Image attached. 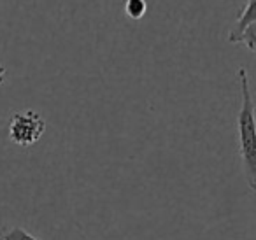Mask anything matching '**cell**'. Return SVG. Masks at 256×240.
Returning a JSON list of instances; mask_svg holds the SVG:
<instances>
[{
    "mask_svg": "<svg viewBox=\"0 0 256 240\" xmlns=\"http://www.w3.org/2000/svg\"><path fill=\"white\" fill-rule=\"evenodd\" d=\"M238 84H240V110L237 116L238 132V152L242 162V174L249 190L256 191V126H254V102L249 84V76L244 67L237 70Z\"/></svg>",
    "mask_w": 256,
    "mask_h": 240,
    "instance_id": "1",
    "label": "cell"
},
{
    "mask_svg": "<svg viewBox=\"0 0 256 240\" xmlns=\"http://www.w3.org/2000/svg\"><path fill=\"white\" fill-rule=\"evenodd\" d=\"M9 138L20 148H30L37 144L46 132V121L36 110L14 112L9 121Z\"/></svg>",
    "mask_w": 256,
    "mask_h": 240,
    "instance_id": "2",
    "label": "cell"
},
{
    "mask_svg": "<svg viewBox=\"0 0 256 240\" xmlns=\"http://www.w3.org/2000/svg\"><path fill=\"white\" fill-rule=\"evenodd\" d=\"M251 25H256V0H248L240 12H238L237 20H235L234 26L228 32V42L238 44L240 37Z\"/></svg>",
    "mask_w": 256,
    "mask_h": 240,
    "instance_id": "3",
    "label": "cell"
},
{
    "mask_svg": "<svg viewBox=\"0 0 256 240\" xmlns=\"http://www.w3.org/2000/svg\"><path fill=\"white\" fill-rule=\"evenodd\" d=\"M0 240H39L20 226H0Z\"/></svg>",
    "mask_w": 256,
    "mask_h": 240,
    "instance_id": "4",
    "label": "cell"
},
{
    "mask_svg": "<svg viewBox=\"0 0 256 240\" xmlns=\"http://www.w3.org/2000/svg\"><path fill=\"white\" fill-rule=\"evenodd\" d=\"M148 11L146 0H126L124 2V14L128 16L130 20H140L144 18Z\"/></svg>",
    "mask_w": 256,
    "mask_h": 240,
    "instance_id": "5",
    "label": "cell"
},
{
    "mask_svg": "<svg viewBox=\"0 0 256 240\" xmlns=\"http://www.w3.org/2000/svg\"><path fill=\"white\" fill-rule=\"evenodd\" d=\"M6 81V67L2 64H0V84Z\"/></svg>",
    "mask_w": 256,
    "mask_h": 240,
    "instance_id": "6",
    "label": "cell"
}]
</instances>
